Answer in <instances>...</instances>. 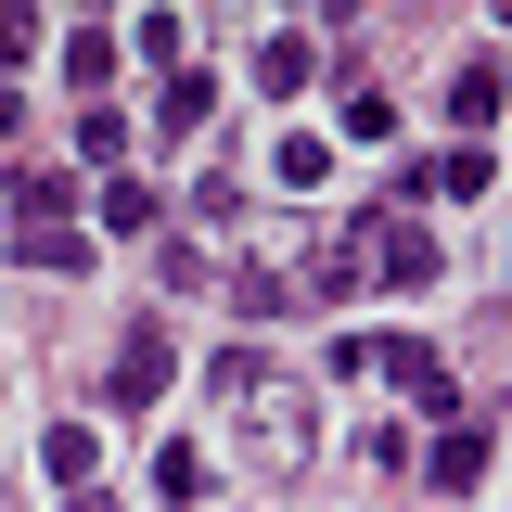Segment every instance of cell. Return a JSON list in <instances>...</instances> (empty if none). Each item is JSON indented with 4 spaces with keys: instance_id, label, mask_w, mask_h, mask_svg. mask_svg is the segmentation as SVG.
<instances>
[{
    "instance_id": "1",
    "label": "cell",
    "mask_w": 512,
    "mask_h": 512,
    "mask_svg": "<svg viewBox=\"0 0 512 512\" xmlns=\"http://www.w3.org/2000/svg\"><path fill=\"white\" fill-rule=\"evenodd\" d=\"M231 448H244V474L295 487V474L320 461V410H308V384H269V372H256V397H231Z\"/></svg>"
},
{
    "instance_id": "2",
    "label": "cell",
    "mask_w": 512,
    "mask_h": 512,
    "mask_svg": "<svg viewBox=\"0 0 512 512\" xmlns=\"http://www.w3.org/2000/svg\"><path fill=\"white\" fill-rule=\"evenodd\" d=\"M500 103H512V64L500 52H461V64H448V116H461V141L500 116Z\"/></svg>"
},
{
    "instance_id": "3",
    "label": "cell",
    "mask_w": 512,
    "mask_h": 512,
    "mask_svg": "<svg viewBox=\"0 0 512 512\" xmlns=\"http://www.w3.org/2000/svg\"><path fill=\"white\" fill-rule=\"evenodd\" d=\"M167 372H180L167 320H128V346H116V397H167Z\"/></svg>"
},
{
    "instance_id": "4",
    "label": "cell",
    "mask_w": 512,
    "mask_h": 512,
    "mask_svg": "<svg viewBox=\"0 0 512 512\" xmlns=\"http://www.w3.org/2000/svg\"><path fill=\"white\" fill-rule=\"evenodd\" d=\"M372 282H397V295L436 282V231H423V218H384V231H372Z\"/></svg>"
},
{
    "instance_id": "5",
    "label": "cell",
    "mask_w": 512,
    "mask_h": 512,
    "mask_svg": "<svg viewBox=\"0 0 512 512\" xmlns=\"http://www.w3.org/2000/svg\"><path fill=\"white\" fill-rule=\"evenodd\" d=\"M423 474H436L448 500H461V487L487 474V423H474V410H461V423H436V448H423Z\"/></svg>"
},
{
    "instance_id": "6",
    "label": "cell",
    "mask_w": 512,
    "mask_h": 512,
    "mask_svg": "<svg viewBox=\"0 0 512 512\" xmlns=\"http://www.w3.org/2000/svg\"><path fill=\"white\" fill-rule=\"evenodd\" d=\"M410 192H436V205H474V192H500V167H487V141H448V154H436Z\"/></svg>"
},
{
    "instance_id": "7",
    "label": "cell",
    "mask_w": 512,
    "mask_h": 512,
    "mask_svg": "<svg viewBox=\"0 0 512 512\" xmlns=\"http://www.w3.org/2000/svg\"><path fill=\"white\" fill-rule=\"evenodd\" d=\"M205 116H218V77H192V64H180V77L154 90V141H192Z\"/></svg>"
},
{
    "instance_id": "8",
    "label": "cell",
    "mask_w": 512,
    "mask_h": 512,
    "mask_svg": "<svg viewBox=\"0 0 512 512\" xmlns=\"http://www.w3.org/2000/svg\"><path fill=\"white\" fill-rule=\"evenodd\" d=\"M13 244H26V269H90V231L77 218H13Z\"/></svg>"
},
{
    "instance_id": "9",
    "label": "cell",
    "mask_w": 512,
    "mask_h": 512,
    "mask_svg": "<svg viewBox=\"0 0 512 512\" xmlns=\"http://www.w3.org/2000/svg\"><path fill=\"white\" fill-rule=\"evenodd\" d=\"M333 141H397V103H384V90H359V77H346V90H333Z\"/></svg>"
},
{
    "instance_id": "10",
    "label": "cell",
    "mask_w": 512,
    "mask_h": 512,
    "mask_svg": "<svg viewBox=\"0 0 512 512\" xmlns=\"http://www.w3.org/2000/svg\"><path fill=\"white\" fill-rule=\"evenodd\" d=\"M90 218H103V231H116V244H141V231H154V218H167V205H154V180H103V205H90Z\"/></svg>"
},
{
    "instance_id": "11",
    "label": "cell",
    "mask_w": 512,
    "mask_h": 512,
    "mask_svg": "<svg viewBox=\"0 0 512 512\" xmlns=\"http://www.w3.org/2000/svg\"><path fill=\"white\" fill-rule=\"evenodd\" d=\"M90 461H103V448H90V423H52V436H39V474H52L64 500L90 487Z\"/></svg>"
},
{
    "instance_id": "12",
    "label": "cell",
    "mask_w": 512,
    "mask_h": 512,
    "mask_svg": "<svg viewBox=\"0 0 512 512\" xmlns=\"http://www.w3.org/2000/svg\"><path fill=\"white\" fill-rule=\"evenodd\" d=\"M308 39H256V90H269V103H295V90H308Z\"/></svg>"
},
{
    "instance_id": "13",
    "label": "cell",
    "mask_w": 512,
    "mask_h": 512,
    "mask_svg": "<svg viewBox=\"0 0 512 512\" xmlns=\"http://www.w3.org/2000/svg\"><path fill=\"white\" fill-rule=\"evenodd\" d=\"M52 52H64V77H77V90H103V77H116V39H103V26H64Z\"/></svg>"
},
{
    "instance_id": "14",
    "label": "cell",
    "mask_w": 512,
    "mask_h": 512,
    "mask_svg": "<svg viewBox=\"0 0 512 512\" xmlns=\"http://www.w3.org/2000/svg\"><path fill=\"white\" fill-rule=\"evenodd\" d=\"M77 154L116 167V154H128V103H77Z\"/></svg>"
},
{
    "instance_id": "15",
    "label": "cell",
    "mask_w": 512,
    "mask_h": 512,
    "mask_svg": "<svg viewBox=\"0 0 512 512\" xmlns=\"http://www.w3.org/2000/svg\"><path fill=\"white\" fill-rule=\"evenodd\" d=\"M269 167H282V192H320V180H333V141H320V128H295Z\"/></svg>"
},
{
    "instance_id": "16",
    "label": "cell",
    "mask_w": 512,
    "mask_h": 512,
    "mask_svg": "<svg viewBox=\"0 0 512 512\" xmlns=\"http://www.w3.org/2000/svg\"><path fill=\"white\" fill-rule=\"evenodd\" d=\"M154 500H205V448H180V436L154 448Z\"/></svg>"
},
{
    "instance_id": "17",
    "label": "cell",
    "mask_w": 512,
    "mask_h": 512,
    "mask_svg": "<svg viewBox=\"0 0 512 512\" xmlns=\"http://www.w3.org/2000/svg\"><path fill=\"white\" fill-rule=\"evenodd\" d=\"M192 231H244V180H231V167L192 192Z\"/></svg>"
},
{
    "instance_id": "18",
    "label": "cell",
    "mask_w": 512,
    "mask_h": 512,
    "mask_svg": "<svg viewBox=\"0 0 512 512\" xmlns=\"http://www.w3.org/2000/svg\"><path fill=\"white\" fill-rule=\"evenodd\" d=\"M231 308H244V320H282V308H295V282H282V269H244V282H231Z\"/></svg>"
},
{
    "instance_id": "19",
    "label": "cell",
    "mask_w": 512,
    "mask_h": 512,
    "mask_svg": "<svg viewBox=\"0 0 512 512\" xmlns=\"http://www.w3.org/2000/svg\"><path fill=\"white\" fill-rule=\"evenodd\" d=\"M128 52H141V64H167V77H180V13H141V26H128Z\"/></svg>"
},
{
    "instance_id": "20",
    "label": "cell",
    "mask_w": 512,
    "mask_h": 512,
    "mask_svg": "<svg viewBox=\"0 0 512 512\" xmlns=\"http://www.w3.org/2000/svg\"><path fill=\"white\" fill-rule=\"evenodd\" d=\"M13 141H26V90L0 77V154H13Z\"/></svg>"
},
{
    "instance_id": "21",
    "label": "cell",
    "mask_w": 512,
    "mask_h": 512,
    "mask_svg": "<svg viewBox=\"0 0 512 512\" xmlns=\"http://www.w3.org/2000/svg\"><path fill=\"white\" fill-rule=\"evenodd\" d=\"M64 512H116V500H90V487H77V500H64Z\"/></svg>"
}]
</instances>
